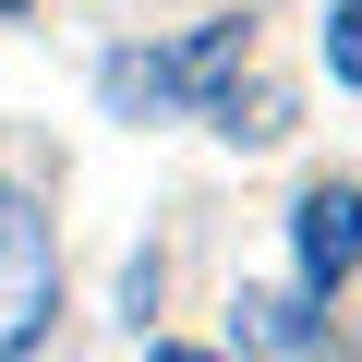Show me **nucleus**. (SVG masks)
Masks as SVG:
<instances>
[{"mask_svg":"<svg viewBox=\"0 0 362 362\" xmlns=\"http://www.w3.org/2000/svg\"><path fill=\"white\" fill-rule=\"evenodd\" d=\"M254 61V13H218V25H194V37H169V49H109L97 61V97H109V121H169V109H206L230 73Z\"/></svg>","mask_w":362,"mask_h":362,"instance_id":"obj_1","label":"nucleus"},{"mask_svg":"<svg viewBox=\"0 0 362 362\" xmlns=\"http://www.w3.org/2000/svg\"><path fill=\"white\" fill-rule=\"evenodd\" d=\"M49 314H61V242H49L37 194L0 169V362H37Z\"/></svg>","mask_w":362,"mask_h":362,"instance_id":"obj_2","label":"nucleus"},{"mask_svg":"<svg viewBox=\"0 0 362 362\" xmlns=\"http://www.w3.org/2000/svg\"><path fill=\"white\" fill-rule=\"evenodd\" d=\"M290 254H302V290L314 302H338V278H362V181H302Z\"/></svg>","mask_w":362,"mask_h":362,"instance_id":"obj_3","label":"nucleus"},{"mask_svg":"<svg viewBox=\"0 0 362 362\" xmlns=\"http://www.w3.org/2000/svg\"><path fill=\"white\" fill-rule=\"evenodd\" d=\"M230 350H254V362H326L314 290H242V302H230Z\"/></svg>","mask_w":362,"mask_h":362,"instance_id":"obj_4","label":"nucleus"},{"mask_svg":"<svg viewBox=\"0 0 362 362\" xmlns=\"http://www.w3.org/2000/svg\"><path fill=\"white\" fill-rule=\"evenodd\" d=\"M206 121H218L230 145H278V133H290V85H242V73H230V85L206 97Z\"/></svg>","mask_w":362,"mask_h":362,"instance_id":"obj_5","label":"nucleus"},{"mask_svg":"<svg viewBox=\"0 0 362 362\" xmlns=\"http://www.w3.org/2000/svg\"><path fill=\"white\" fill-rule=\"evenodd\" d=\"M326 73L362 97V0H338V13H326Z\"/></svg>","mask_w":362,"mask_h":362,"instance_id":"obj_6","label":"nucleus"},{"mask_svg":"<svg viewBox=\"0 0 362 362\" xmlns=\"http://www.w3.org/2000/svg\"><path fill=\"white\" fill-rule=\"evenodd\" d=\"M157 290H169V266H157V254H133V266H121V314L145 326V314H157Z\"/></svg>","mask_w":362,"mask_h":362,"instance_id":"obj_7","label":"nucleus"},{"mask_svg":"<svg viewBox=\"0 0 362 362\" xmlns=\"http://www.w3.org/2000/svg\"><path fill=\"white\" fill-rule=\"evenodd\" d=\"M145 362H230V350H145Z\"/></svg>","mask_w":362,"mask_h":362,"instance_id":"obj_8","label":"nucleus"},{"mask_svg":"<svg viewBox=\"0 0 362 362\" xmlns=\"http://www.w3.org/2000/svg\"><path fill=\"white\" fill-rule=\"evenodd\" d=\"M0 13H25V0H0Z\"/></svg>","mask_w":362,"mask_h":362,"instance_id":"obj_9","label":"nucleus"}]
</instances>
